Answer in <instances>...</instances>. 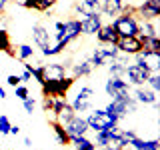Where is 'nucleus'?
Returning <instances> with one entry per match:
<instances>
[{
  "label": "nucleus",
  "instance_id": "27",
  "mask_svg": "<svg viewBox=\"0 0 160 150\" xmlns=\"http://www.w3.org/2000/svg\"><path fill=\"white\" fill-rule=\"evenodd\" d=\"M74 12L78 14V16H88V14H94V12H100V6H94V4H88V2H76L74 4ZM80 20V18H78Z\"/></svg>",
  "mask_w": 160,
  "mask_h": 150
},
{
  "label": "nucleus",
  "instance_id": "3",
  "mask_svg": "<svg viewBox=\"0 0 160 150\" xmlns=\"http://www.w3.org/2000/svg\"><path fill=\"white\" fill-rule=\"evenodd\" d=\"M112 28L116 30L118 38H124V36H136L138 34V18L134 16V12H120L118 16L112 18Z\"/></svg>",
  "mask_w": 160,
  "mask_h": 150
},
{
  "label": "nucleus",
  "instance_id": "33",
  "mask_svg": "<svg viewBox=\"0 0 160 150\" xmlns=\"http://www.w3.org/2000/svg\"><path fill=\"white\" fill-rule=\"evenodd\" d=\"M146 84H148L150 90H154V92H160V72H150Z\"/></svg>",
  "mask_w": 160,
  "mask_h": 150
},
{
  "label": "nucleus",
  "instance_id": "15",
  "mask_svg": "<svg viewBox=\"0 0 160 150\" xmlns=\"http://www.w3.org/2000/svg\"><path fill=\"white\" fill-rule=\"evenodd\" d=\"M30 36H32V42L36 44L40 50L52 44V34H50V30L44 26V24H34L32 30H30Z\"/></svg>",
  "mask_w": 160,
  "mask_h": 150
},
{
  "label": "nucleus",
  "instance_id": "37",
  "mask_svg": "<svg viewBox=\"0 0 160 150\" xmlns=\"http://www.w3.org/2000/svg\"><path fill=\"white\" fill-rule=\"evenodd\" d=\"M10 2H14V6H20L24 10H34V2L36 0H10Z\"/></svg>",
  "mask_w": 160,
  "mask_h": 150
},
{
  "label": "nucleus",
  "instance_id": "40",
  "mask_svg": "<svg viewBox=\"0 0 160 150\" xmlns=\"http://www.w3.org/2000/svg\"><path fill=\"white\" fill-rule=\"evenodd\" d=\"M10 134H14V136L20 134V126H18V124H12V126H10Z\"/></svg>",
  "mask_w": 160,
  "mask_h": 150
},
{
  "label": "nucleus",
  "instance_id": "10",
  "mask_svg": "<svg viewBox=\"0 0 160 150\" xmlns=\"http://www.w3.org/2000/svg\"><path fill=\"white\" fill-rule=\"evenodd\" d=\"M134 16L138 20H156L160 16V0H140L134 8Z\"/></svg>",
  "mask_w": 160,
  "mask_h": 150
},
{
  "label": "nucleus",
  "instance_id": "17",
  "mask_svg": "<svg viewBox=\"0 0 160 150\" xmlns=\"http://www.w3.org/2000/svg\"><path fill=\"white\" fill-rule=\"evenodd\" d=\"M92 62H90V58H80L78 62H74V64H70V76H74V78H84V76H90L92 74Z\"/></svg>",
  "mask_w": 160,
  "mask_h": 150
},
{
  "label": "nucleus",
  "instance_id": "43",
  "mask_svg": "<svg viewBox=\"0 0 160 150\" xmlns=\"http://www.w3.org/2000/svg\"><path fill=\"white\" fill-rule=\"evenodd\" d=\"M82 2H88V4H94V6H100L102 0H82Z\"/></svg>",
  "mask_w": 160,
  "mask_h": 150
},
{
  "label": "nucleus",
  "instance_id": "35",
  "mask_svg": "<svg viewBox=\"0 0 160 150\" xmlns=\"http://www.w3.org/2000/svg\"><path fill=\"white\" fill-rule=\"evenodd\" d=\"M10 126H12V122L8 120V116L0 114V134H2V136H6V134H10Z\"/></svg>",
  "mask_w": 160,
  "mask_h": 150
},
{
  "label": "nucleus",
  "instance_id": "30",
  "mask_svg": "<svg viewBox=\"0 0 160 150\" xmlns=\"http://www.w3.org/2000/svg\"><path fill=\"white\" fill-rule=\"evenodd\" d=\"M74 114H76V112L72 110V106H70V102L66 100V104H64V108H62V110H60V112L56 114V118H54V120H56V122H60V124L64 126V124H66L68 120L74 116Z\"/></svg>",
  "mask_w": 160,
  "mask_h": 150
},
{
  "label": "nucleus",
  "instance_id": "32",
  "mask_svg": "<svg viewBox=\"0 0 160 150\" xmlns=\"http://www.w3.org/2000/svg\"><path fill=\"white\" fill-rule=\"evenodd\" d=\"M54 4H56V0H36L34 2V10L36 12H48V10H52Z\"/></svg>",
  "mask_w": 160,
  "mask_h": 150
},
{
  "label": "nucleus",
  "instance_id": "19",
  "mask_svg": "<svg viewBox=\"0 0 160 150\" xmlns=\"http://www.w3.org/2000/svg\"><path fill=\"white\" fill-rule=\"evenodd\" d=\"M120 12H124V2L122 0H102V4H100V14L102 16H118Z\"/></svg>",
  "mask_w": 160,
  "mask_h": 150
},
{
  "label": "nucleus",
  "instance_id": "46",
  "mask_svg": "<svg viewBox=\"0 0 160 150\" xmlns=\"http://www.w3.org/2000/svg\"><path fill=\"white\" fill-rule=\"evenodd\" d=\"M10 150H14V148H10Z\"/></svg>",
  "mask_w": 160,
  "mask_h": 150
},
{
  "label": "nucleus",
  "instance_id": "25",
  "mask_svg": "<svg viewBox=\"0 0 160 150\" xmlns=\"http://www.w3.org/2000/svg\"><path fill=\"white\" fill-rule=\"evenodd\" d=\"M50 126H52V132H54V138H56V142L62 144V146H68V144H70V136L66 134V130H64L62 124L56 122V120H52V122H50Z\"/></svg>",
  "mask_w": 160,
  "mask_h": 150
},
{
  "label": "nucleus",
  "instance_id": "4",
  "mask_svg": "<svg viewBox=\"0 0 160 150\" xmlns=\"http://www.w3.org/2000/svg\"><path fill=\"white\" fill-rule=\"evenodd\" d=\"M80 36V20L78 18H70V20H62L60 30H54L52 38L56 40V44L66 48L70 42H74Z\"/></svg>",
  "mask_w": 160,
  "mask_h": 150
},
{
  "label": "nucleus",
  "instance_id": "18",
  "mask_svg": "<svg viewBox=\"0 0 160 150\" xmlns=\"http://www.w3.org/2000/svg\"><path fill=\"white\" fill-rule=\"evenodd\" d=\"M44 74H46V80H58L68 76V68L64 66V62H48L44 64Z\"/></svg>",
  "mask_w": 160,
  "mask_h": 150
},
{
  "label": "nucleus",
  "instance_id": "31",
  "mask_svg": "<svg viewBox=\"0 0 160 150\" xmlns=\"http://www.w3.org/2000/svg\"><path fill=\"white\" fill-rule=\"evenodd\" d=\"M142 42V50H150V52H160V38L152 36V38H140Z\"/></svg>",
  "mask_w": 160,
  "mask_h": 150
},
{
  "label": "nucleus",
  "instance_id": "29",
  "mask_svg": "<svg viewBox=\"0 0 160 150\" xmlns=\"http://www.w3.org/2000/svg\"><path fill=\"white\" fill-rule=\"evenodd\" d=\"M106 66H108V74H110V76H120V78H124V68H126V62L114 58V60H110Z\"/></svg>",
  "mask_w": 160,
  "mask_h": 150
},
{
  "label": "nucleus",
  "instance_id": "2",
  "mask_svg": "<svg viewBox=\"0 0 160 150\" xmlns=\"http://www.w3.org/2000/svg\"><path fill=\"white\" fill-rule=\"evenodd\" d=\"M108 114H112V116H116L118 120L126 118L128 114H134L138 110V102L132 98V94H126V96H120V98H112L110 102L104 106Z\"/></svg>",
  "mask_w": 160,
  "mask_h": 150
},
{
  "label": "nucleus",
  "instance_id": "13",
  "mask_svg": "<svg viewBox=\"0 0 160 150\" xmlns=\"http://www.w3.org/2000/svg\"><path fill=\"white\" fill-rule=\"evenodd\" d=\"M64 130H66V134H68L70 138H74V136H86V132H88L86 118H84L82 114H74V116L64 124Z\"/></svg>",
  "mask_w": 160,
  "mask_h": 150
},
{
  "label": "nucleus",
  "instance_id": "20",
  "mask_svg": "<svg viewBox=\"0 0 160 150\" xmlns=\"http://www.w3.org/2000/svg\"><path fill=\"white\" fill-rule=\"evenodd\" d=\"M94 36H96L98 44H116V40H118V34L112 28V24H102Z\"/></svg>",
  "mask_w": 160,
  "mask_h": 150
},
{
  "label": "nucleus",
  "instance_id": "16",
  "mask_svg": "<svg viewBox=\"0 0 160 150\" xmlns=\"http://www.w3.org/2000/svg\"><path fill=\"white\" fill-rule=\"evenodd\" d=\"M116 48L120 52L128 54V56H134V54H138L142 50V42H140L138 36H124L116 40Z\"/></svg>",
  "mask_w": 160,
  "mask_h": 150
},
{
  "label": "nucleus",
  "instance_id": "28",
  "mask_svg": "<svg viewBox=\"0 0 160 150\" xmlns=\"http://www.w3.org/2000/svg\"><path fill=\"white\" fill-rule=\"evenodd\" d=\"M14 58H18L20 62H26V60L30 58H34V48H32V44H18V48H16V56Z\"/></svg>",
  "mask_w": 160,
  "mask_h": 150
},
{
  "label": "nucleus",
  "instance_id": "44",
  "mask_svg": "<svg viewBox=\"0 0 160 150\" xmlns=\"http://www.w3.org/2000/svg\"><path fill=\"white\" fill-rule=\"evenodd\" d=\"M0 98H6V90H4L2 84H0Z\"/></svg>",
  "mask_w": 160,
  "mask_h": 150
},
{
  "label": "nucleus",
  "instance_id": "39",
  "mask_svg": "<svg viewBox=\"0 0 160 150\" xmlns=\"http://www.w3.org/2000/svg\"><path fill=\"white\" fill-rule=\"evenodd\" d=\"M18 76H20V82H30V80H32V76H30V72H28L26 68H24L22 74H18Z\"/></svg>",
  "mask_w": 160,
  "mask_h": 150
},
{
  "label": "nucleus",
  "instance_id": "8",
  "mask_svg": "<svg viewBox=\"0 0 160 150\" xmlns=\"http://www.w3.org/2000/svg\"><path fill=\"white\" fill-rule=\"evenodd\" d=\"M92 98H94V90L92 86H80L76 90V94H74L72 102H70V106L76 114H82V112H88L90 106H92Z\"/></svg>",
  "mask_w": 160,
  "mask_h": 150
},
{
  "label": "nucleus",
  "instance_id": "11",
  "mask_svg": "<svg viewBox=\"0 0 160 150\" xmlns=\"http://www.w3.org/2000/svg\"><path fill=\"white\" fill-rule=\"evenodd\" d=\"M102 24H104V16L100 12L88 14V16L80 18V34H84V36H94Z\"/></svg>",
  "mask_w": 160,
  "mask_h": 150
},
{
  "label": "nucleus",
  "instance_id": "12",
  "mask_svg": "<svg viewBox=\"0 0 160 150\" xmlns=\"http://www.w3.org/2000/svg\"><path fill=\"white\" fill-rule=\"evenodd\" d=\"M134 62L142 64L144 68H148L150 72H160V52H150V50H140L138 54H134Z\"/></svg>",
  "mask_w": 160,
  "mask_h": 150
},
{
  "label": "nucleus",
  "instance_id": "5",
  "mask_svg": "<svg viewBox=\"0 0 160 150\" xmlns=\"http://www.w3.org/2000/svg\"><path fill=\"white\" fill-rule=\"evenodd\" d=\"M74 82H76L74 76H64V78H58V80H46L40 88H42L44 96H62V98H66L68 90L74 86Z\"/></svg>",
  "mask_w": 160,
  "mask_h": 150
},
{
  "label": "nucleus",
  "instance_id": "21",
  "mask_svg": "<svg viewBox=\"0 0 160 150\" xmlns=\"http://www.w3.org/2000/svg\"><path fill=\"white\" fill-rule=\"evenodd\" d=\"M138 38H152L158 36L156 20H138Z\"/></svg>",
  "mask_w": 160,
  "mask_h": 150
},
{
  "label": "nucleus",
  "instance_id": "41",
  "mask_svg": "<svg viewBox=\"0 0 160 150\" xmlns=\"http://www.w3.org/2000/svg\"><path fill=\"white\" fill-rule=\"evenodd\" d=\"M8 4H10V0H0V14H2L4 10H6Z\"/></svg>",
  "mask_w": 160,
  "mask_h": 150
},
{
  "label": "nucleus",
  "instance_id": "6",
  "mask_svg": "<svg viewBox=\"0 0 160 150\" xmlns=\"http://www.w3.org/2000/svg\"><path fill=\"white\" fill-rule=\"evenodd\" d=\"M116 54H118L116 44H98L88 58H90V62H92L94 68H100V66H106L110 60L116 58Z\"/></svg>",
  "mask_w": 160,
  "mask_h": 150
},
{
  "label": "nucleus",
  "instance_id": "45",
  "mask_svg": "<svg viewBox=\"0 0 160 150\" xmlns=\"http://www.w3.org/2000/svg\"><path fill=\"white\" fill-rule=\"evenodd\" d=\"M100 150H118V148H112V146H104V148H100Z\"/></svg>",
  "mask_w": 160,
  "mask_h": 150
},
{
  "label": "nucleus",
  "instance_id": "1",
  "mask_svg": "<svg viewBox=\"0 0 160 150\" xmlns=\"http://www.w3.org/2000/svg\"><path fill=\"white\" fill-rule=\"evenodd\" d=\"M120 120L112 114H108L104 108H92L90 114L86 116V124H88V130L92 132H100V130H112L118 126Z\"/></svg>",
  "mask_w": 160,
  "mask_h": 150
},
{
  "label": "nucleus",
  "instance_id": "22",
  "mask_svg": "<svg viewBox=\"0 0 160 150\" xmlns=\"http://www.w3.org/2000/svg\"><path fill=\"white\" fill-rule=\"evenodd\" d=\"M132 150H160V140L158 138H148V140H144V138H140L136 136L132 140V142L128 144Z\"/></svg>",
  "mask_w": 160,
  "mask_h": 150
},
{
  "label": "nucleus",
  "instance_id": "38",
  "mask_svg": "<svg viewBox=\"0 0 160 150\" xmlns=\"http://www.w3.org/2000/svg\"><path fill=\"white\" fill-rule=\"evenodd\" d=\"M6 82H8V86H18V84H20V76H18V74H8V78H6Z\"/></svg>",
  "mask_w": 160,
  "mask_h": 150
},
{
  "label": "nucleus",
  "instance_id": "42",
  "mask_svg": "<svg viewBox=\"0 0 160 150\" xmlns=\"http://www.w3.org/2000/svg\"><path fill=\"white\" fill-rule=\"evenodd\" d=\"M22 142H24V146H26V148H30V146H32V138H30V136H24V140H22Z\"/></svg>",
  "mask_w": 160,
  "mask_h": 150
},
{
  "label": "nucleus",
  "instance_id": "9",
  "mask_svg": "<svg viewBox=\"0 0 160 150\" xmlns=\"http://www.w3.org/2000/svg\"><path fill=\"white\" fill-rule=\"evenodd\" d=\"M104 92H106V96H110V100L126 96L130 94V84L120 76H108V80L104 82Z\"/></svg>",
  "mask_w": 160,
  "mask_h": 150
},
{
  "label": "nucleus",
  "instance_id": "26",
  "mask_svg": "<svg viewBox=\"0 0 160 150\" xmlns=\"http://www.w3.org/2000/svg\"><path fill=\"white\" fill-rule=\"evenodd\" d=\"M70 144L74 146V150H96L94 142L88 136H74L70 138Z\"/></svg>",
  "mask_w": 160,
  "mask_h": 150
},
{
  "label": "nucleus",
  "instance_id": "24",
  "mask_svg": "<svg viewBox=\"0 0 160 150\" xmlns=\"http://www.w3.org/2000/svg\"><path fill=\"white\" fill-rule=\"evenodd\" d=\"M22 66L28 70L30 76H32V80H36L40 86L46 82V74H44V64H42V62H36V64H22Z\"/></svg>",
  "mask_w": 160,
  "mask_h": 150
},
{
  "label": "nucleus",
  "instance_id": "7",
  "mask_svg": "<svg viewBox=\"0 0 160 150\" xmlns=\"http://www.w3.org/2000/svg\"><path fill=\"white\" fill-rule=\"evenodd\" d=\"M150 76V70L144 68L142 64H136V62H128L126 68H124V80L130 84V86H144L146 80Z\"/></svg>",
  "mask_w": 160,
  "mask_h": 150
},
{
  "label": "nucleus",
  "instance_id": "34",
  "mask_svg": "<svg viewBox=\"0 0 160 150\" xmlns=\"http://www.w3.org/2000/svg\"><path fill=\"white\" fill-rule=\"evenodd\" d=\"M14 96H16L18 100H24L30 96V90L28 86H24V84H18V86H14Z\"/></svg>",
  "mask_w": 160,
  "mask_h": 150
},
{
  "label": "nucleus",
  "instance_id": "23",
  "mask_svg": "<svg viewBox=\"0 0 160 150\" xmlns=\"http://www.w3.org/2000/svg\"><path fill=\"white\" fill-rule=\"evenodd\" d=\"M118 130L116 128H112V130H100V132H94V146L96 148H104V146H110V142H112V138H114V132Z\"/></svg>",
  "mask_w": 160,
  "mask_h": 150
},
{
  "label": "nucleus",
  "instance_id": "36",
  "mask_svg": "<svg viewBox=\"0 0 160 150\" xmlns=\"http://www.w3.org/2000/svg\"><path fill=\"white\" fill-rule=\"evenodd\" d=\"M22 106H24V112L26 114H32L34 110H36V100H34L32 96H28V98L22 100Z\"/></svg>",
  "mask_w": 160,
  "mask_h": 150
},
{
  "label": "nucleus",
  "instance_id": "14",
  "mask_svg": "<svg viewBox=\"0 0 160 150\" xmlns=\"http://www.w3.org/2000/svg\"><path fill=\"white\" fill-rule=\"evenodd\" d=\"M156 94L158 92L150 90L146 84H144V86H136V88H134L132 98L136 100L138 104H144V106H154V108H156L158 106V96H156Z\"/></svg>",
  "mask_w": 160,
  "mask_h": 150
}]
</instances>
